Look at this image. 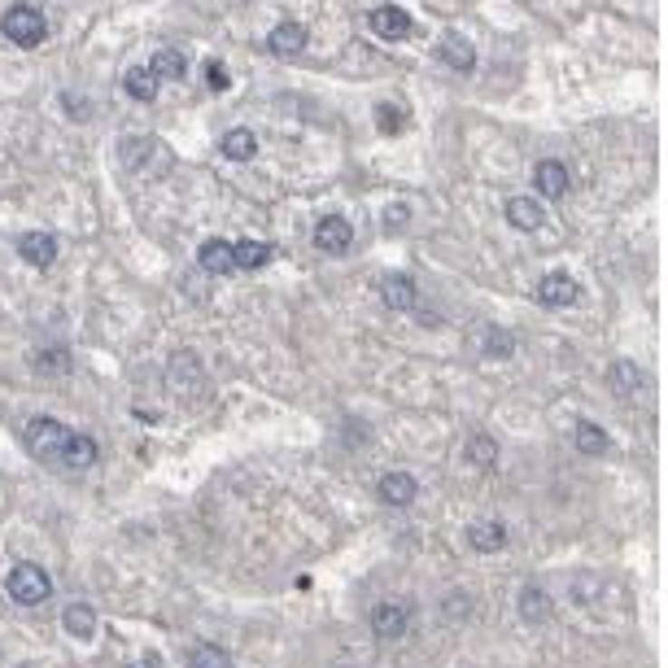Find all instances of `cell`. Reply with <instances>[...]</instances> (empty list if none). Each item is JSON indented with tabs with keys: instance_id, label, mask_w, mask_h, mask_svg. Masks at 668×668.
Returning <instances> with one entry per match:
<instances>
[{
	"instance_id": "cell-1",
	"label": "cell",
	"mask_w": 668,
	"mask_h": 668,
	"mask_svg": "<svg viewBox=\"0 0 668 668\" xmlns=\"http://www.w3.org/2000/svg\"><path fill=\"white\" fill-rule=\"evenodd\" d=\"M0 31H5V40H9V44H18V49H35V44H44L49 23H44V14H40L35 5H9V9H5V18H0Z\"/></svg>"
},
{
	"instance_id": "cell-2",
	"label": "cell",
	"mask_w": 668,
	"mask_h": 668,
	"mask_svg": "<svg viewBox=\"0 0 668 668\" xmlns=\"http://www.w3.org/2000/svg\"><path fill=\"white\" fill-rule=\"evenodd\" d=\"M71 437V428L62 420H52V415H35V420L26 424L23 442H26V454L31 459H40V463H57V454H62V445Z\"/></svg>"
},
{
	"instance_id": "cell-3",
	"label": "cell",
	"mask_w": 668,
	"mask_h": 668,
	"mask_svg": "<svg viewBox=\"0 0 668 668\" xmlns=\"http://www.w3.org/2000/svg\"><path fill=\"white\" fill-rule=\"evenodd\" d=\"M5 590H9L14 603H23V607H40V603L52 594V577L40 568V564H14L9 581H5Z\"/></svg>"
},
{
	"instance_id": "cell-4",
	"label": "cell",
	"mask_w": 668,
	"mask_h": 668,
	"mask_svg": "<svg viewBox=\"0 0 668 668\" xmlns=\"http://www.w3.org/2000/svg\"><path fill=\"white\" fill-rule=\"evenodd\" d=\"M119 162L136 175H153V171L162 175L167 162H171V153L157 145V140H123V145H119Z\"/></svg>"
},
{
	"instance_id": "cell-5",
	"label": "cell",
	"mask_w": 668,
	"mask_h": 668,
	"mask_svg": "<svg viewBox=\"0 0 668 668\" xmlns=\"http://www.w3.org/2000/svg\"><path fill=\"white\" fill-rule=\"evenodd\" d=\"M171 389L179 397H201L205 394V376H201V358L193 349H175L171 354V371H167Z\"/></svg>"
},
{
	"instance_id": "cell-6",
	"label": "cell",
	"mask_w": 668,
	"mask_h": 668,
	"mask_svg": "<svg viewBox=\"0 0 668 668\" xmlns=\"http://www.w3.org/2000/svg\"><path fill=\"white\" fill-rule=\"evenodd\" d=\"M367 26H371V35H380V40H406L415 31L411 14L397 9V5H376L367 14Z\"/></svg>"
},
{
	"instance_id": "cell-7",
	"label": "cell",
	"mask_w": 668,
	"mask_h": 668,
	"mask_svg": "<svg viewBox=\"0 0 668 668\" xmlns=\"http://www.w3.org/2000/svg\"><path fill=\"white\" fill-rule=\"evenodd\" d=\"M538 301L550 306V310H564V306H577L581 301V284L564 272H550L538 280Z\"/></svg>"
},
{
	"instance_id": "cell-8",
	"label": "cell",
	"mask_w": 668,
	"mask_h": 668,
	"mask_svg": "<svg viewBox=\"0 0 668 668\" xmlns=\"http://www.w3.org/2000/svg\"><path fill=\"white\" fill-rule=\"evenodd\" d=\"M406 625H411V607H406V603H380V607L371 612V634H376L380 643H397V638L406 634Z\"/></svg>"
},
{
	"instance_id": "cell-9",
	"label": "cell",
	"mask_w": 668,
	"mask_h": 668,
	"mask_svg": "<svg viewBox=\"0 0 668 668\" xmlns=\"http://www.w3.org/2000/svg\"><path fill=\"white\" fill-rule=\"evenodd\" d=\"M315 245H320L323 253H349V245H354V227H349V219H341V215L320 219L315 223Z\"/></svg>"
},
{
	"instance_id": "cell-10",
	"label": "cell",
	"mask_w": 668,
	"mask_h": 668,
	"mask_svg": "<svg viewBox=\"0 0 668 668\" xmlns=\"http://www.w3.org/2000/svg\"><path fill=\"white\" fill-rule=\"evenodd\" d=\"M533 184H538V193L550 201H559V197H568V188H572V175L564 162H555V157H546V162H538L533 167Z\"/></svg>"
},
{
	"instance_id": "cell-11",
	"label": "cell",
	"mask_w": 668,
	"mask_h": 668,
	"mask_svg": "<svg viewBox=\"0 0 668 668\" xmlns=\"http://www.w3.org/2000/svg\"><path fill=\"white\" fill-rule=\"evenodd\" d=\"M18 253H23V262H31V267H52L57 262V241H52L49 232H23L18 236Z\"/></svg>"
},
{
	"instance_id": "cell-12",
	"label": "cell",
	"mask_w": 668,
	"mask_h": 668,
	"mask_svg": "<svg viewBox=\"0 0 668 668\" xmlns=\"http://www.w3.org/2000/svg\"><path fill=\"white\" fill-rule=\"evenodd\" d=\"M57 463L66 472H83L97 463V442L88 437V433H71L66 437V445H62V454H57Z\"/></svg>"
},
{
	"instance_id": "cell-13",
	"label": "cell",
	"mask_w": 668,
	"mask_h": 668,
	"mask_svg": "<svg viewBox=\"0 0 668 668\" xmlns=\"http://www.w3.org/2000/svg\"><path fill=\"white\" fill-rule=\"evenodd\" d=\"M415 494H420V485H415L411 472H385V476H380V502H389V507H411Z\"/></svg>"
},
{
	"instance_id": "cell-14",
	"label": "cell",
	"mask_w": 668,
	"mask_h": 668,
	"mask_svg": "<svg viewBox=\"0 0 668 668\" xmlns=\"http://www.w3.org/2000/svg\"><path fill=\"white\" fill-rule=\"evenodd\" d=\"M437 57H442L450 71H459V74H468L472 66H476V49H472L459 31H445L442 44H437Z\"/></svg>"
},
{
	"instance_id": "cell-15",
	"label": "cell",
	"mask_w": 668,
	"mask_h": 668,
	"mask_svg": "<svg viewBox=\"0 0 668 668\" xmlns=\"http://www.w3.org/2000/svg\"><path fill=\"white\" fill-rule=\"evenodd\" d=\"M380 301L389 306V310H411L415 301H420V293H415V280L411 275H385L380 280Z\"/></svg>"
},
{
	"instance_id": "cell-16",
	"label": "cell",
	"mask_w": 668,
	"mask_h": 668,
	"mask_svg": "<svg viewBox=\"0 0 668 668\" xmlns=\"http://www.w3.org/2000/svg\"><path fill=\"white\" fill-rule=\"evenodd\" d=\"M301 49H306V26L301 23H280L267 35V52L272 57H297Z\"/></svg>"
},
{
	"instance_id": "cell-17",
	"label": "cell",
	"mask_w": 668,
	"mask_h": 668,
	"mask_svg": "<svg viewBox=\"0 0 668 668\" xmlns=\"http://www.w3.org/2000/svg\"><path fill=\"white\" fill-rule=\"evenodd\" d=\"M197 267L205 275H227V272H236V253H232V245L227 241H205L201 245V253H197Z\"/></svg>"
},
{
	"instance_id": "cell-18",
	"label": "cell",
	"mask_w": 668,
	"mask_h": 668,
	"mask_svg": "<svg viewBox=\"0 0 668 668\" xmlns=\"http://www.w3.org/2000/svg\"><path fill=\"white\" fill-rule=\"evenodd\" d=\"M507 223L516 232H538L546 223V210L538 205V197H511L507 201Z\"/></svg>"
},
{
	"instance_id": "cell-19",
	"label": "cell",
	"mask_w": 668,
	"mask_h": 668,
	"mask_svg": "<svg viewBox=\"0 0 668 668\" xmlns=\"http://www.w3.org/2000/svg\"><path fill=\"white\" fill-rule=\"evenodd\" d=\"M468 546L472 550H481V555H494L507 546V529L498 524V520H476L468 529Z\"/></svg>"
},
{
	"instance_id": "cell-20",
	"label": "cell",
	"mask_w": 668,
	"mask_h": 668,
	"mask_svg": "<svg viewBox=\"0 0 668 668\" xmlns=\"http://www.w3.org/2000/svg\"><path fill=\"white\" fill-rule=\"evenodd\" d=\"M148 74L162 83V79H184L188 74V57L179 49H157L153 52V62H148Z\"/></svg>"
},
{
	"instance_id": "cell-21",
	"label": "cell",
	"mask_w": 668,
	"mask_h": 668,
	"mask_svg": "<svg viewBox=\"0 0 668 668\" xmlns=\"http://www.w3.org/2000/svg\"><path fill=\"white\" fill-rule=\"evenodd\" d=\"M258 153V136L249 131V127H232L227 136H223V157L227 162H249Z\"/></svg>"
},
{
	"instance_id": "cell-22",
	"label": "cell",
	"mask_w": 668,
	"mask_h": 668,
	"mask_svg": "<svg viewBox=\"0 0 668 668\" xmlns=\"http://www.w3.org/2000/svg\"><path fill=\"white\" fill-rule=\"evenodd\" d=\"M232 253H236V272H262L272 262V245L267 241H236Z\"/></svg>"
},
{
	"instance_id": "cell-23",
	"label": "cell",
	"mask_w": 668,
	"mask_h": 668,
	"mask_svg": "<svg viewBox=\"0 0 668 668\" xmlns=\"http://www.w3.org/2000/svg\"><path fill=\"white\" fill-rule=\"evenodd\" d=\"M62 629H66L71 638H92V634H97V612H92L88 603H71V607L62 612Z\"/></svg>"
},
{
	"instance_id": "cell-24",
	"label": "cell",
	"mask_w": 668,
	"mask_h": 668,
	"mask_svg": "<svg viewBox=\"0 0 668 668\" xmlns=\"http://www.w3.org/2000/svg\"><path fill=\"white\" fill-rule=\"evenodd\" d=\"M520 616L529 620V625L550 620V594H546L542 586H524V590H520Z\"/></svg>"
},
{
	"instance_id": "cell-25",
	"label": "cell",
	"mask_w": 668,
	"mask_h": 668,
	"mask_svg": "<svg viewBox=\"0 0 668 668\" xmlns=\"http://www.w3.org/2000/svg\"><path fill=\"white\" fill-rule=\"evenodd\" d=\"M607 385H612L620 397H629V394H638V389H643V371H638V363L620 358V363L607 367Z\"/></svg>"
},
{
	"instance_id": "cell-26",
	"label": "cell",
	"mask_w": 668,
	"mask_h": 668,
	"mask_svg": "<svg viewBox=\"0 0 668 668\" xmlns=\"http://www.w3.org/2000/svg\"><path fill=\"white\" fill-rule=\"evenodd\" d=\"M406 123H411V114H406L402 105H394V100H380V105H376V127H380L385 136L406 131Z\"/></svg>"
},
{
	"instance_id": "cell-27",
	"label": "cell",
	"mask_w": 668,
	"mask_h": 668,
	"mask_svg": "<svg viewBox=\"0 0 668 668\" xmlns=\"http://www.w3.org/2000/svg\"><path fill=\"white\" fill-rule=\"evenodd\" d=\"M572 437H577V450H581V454H607V433H603L598 424L581 420Z\"/></svg>"
},
{
	"instance_id": "cell-28",
	"label": "cell",
	"mask_w": 668,
	"mask_h": 668,
	"mask_svg": "<svg viewBox=\"0 0 668 668\" xmlns=\"http://www.w3.org/2000/svg\"><path fill=\"white\" fill-rule=\"evenodd\" d=\"M35 371H44V376H66L71 371V354L62 346H49V349H35Z\"/></svg>"
},
{
	"instance_id": "cell-29",
	"label": "cell",
	"mask_w": 668,
	"mask_h": 668,
	"mask_svg": "<svg viewBox=\"0 0 668 668\" xmlns=\"http://www.w3.org/2000/svg\"><path fill=\"white\" fill-rule=\"evenodd\" d=\"M123 88L131 92L136 100H153L157 97V79L148 74V66H136V71H127L123 74Z\"/></svg>"
},
{
	"instance_id": "cell-30",
	"label": "cell",
	"mask_w": 668,
	"mask_h": 668,
	"mask_svg": "<svg viewBox=\"0 0 668 668\" xmlns=\"http://www.w3.org/2000/svg\"><path fill=\"white\" fill-rule=\"evenodd\" d=\"M188 668H232V660H227V651L215 643H201L193 655H188Z\"/></svg>"
},
{
	"instance_id": "cell-31",
	"label": "cell",
	"mask_w": 668,
	"mask_h": 668,
	"mask_svg": "<svg viewBox=\"0 0 668 668\" xmlns=\"http://www.w3.org/2000/svg\"><path fill=\"white\" fill-rule=\"evenodd\" d=\"M481 349H485L490 358H507V354L516 349V341H511V332H507V328H485V341H481Z\"/></svg>"
},
{
	"instance_id": "cell-32",
	"label": "cell",
	"mask_w": 668,
	"mask_h": 668,
	"mask_svg": "<svg viewBox=\"0 0 668 668\" xmlns=\"http://www.w3.org/2000/svg\"><path fill=\"white\" fill-rule=\"evenodd\" d=\"M494 459H498V442H494V437H485V433H481V437H472V442H468V463L490 468Z\"/></svg>"
},
{
	"instance_id": "cell-33",
	"label": "cell",
	"mask_w": 668,
	"mask_h": 668,
	"mask_svg": "<svg viewBox=\"0 0 668 668\" xmlns=\"http://www.w3.org/2000/svg\"><path fill=\"white\" fill-rule=\"evenodd\" d=\"M411 223V205L406 201H394V205H385V232H402Z\"/></svg>"
},
{
	"instance_id": "cell-34",
	"label": "cell",
	"mask_w": 668,
	"mask_h": 668,
	"mask_svg": "<svg viewBox=\"0 0 668 668\" xmlns=\"http://www.w3.org/2000/svg\"><path fill=\"white\" fill-rule=\"evenodd\" d=\"M227 83H232V74L223 62H205V88L210 92H227Z\"/></svg>"
},
{
	"instance_id": "cell-35",
	"label": "cell",
	"mask_w": 668,
	"mask_h": 668,
	"mask_svg": "<svg viewBox=\"0 0 668 668\" xmlns=\"http://www.w3.org/2000/svg\"><path fill=\"white\" fill-rule=\"evenodd\" d=\"M136 668H157V664H153V660H145V664H136Z\"/></svg>"
}]
</instances>
